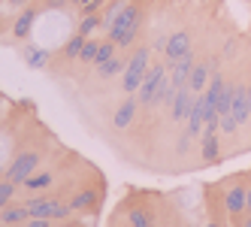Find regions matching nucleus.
Returning <instances> with one entry per match:
<instances>
[{
  "mask_svg": "<svg viewBox=\"0 0 251 227\" xmlns=\"http://www.w3.org/2000/svg\"><path fill=\"white\" fill-rule=\"evenodd\" d=\"M149 70H151V67H149V49H136L133 55H130V61H127V70H124V79H121L124 91H127V94H136Z\"/></svg>",
  "mask_w": 251,
  "mask_h": 227,
  "instance_id": "nucleus-1",
  "label": "nucleus"
},
{
  "mask_svg": "<svg viewBox=\"0 0 251 227\" xmlns=\"http://www.w3.org/2000/svg\"><path fill=\"white\" fill-rule=\"evenodd\" d=\"M25 206H27L30 218H51V221H61L73 212L70 203H61L58 197H30Z\"/></svg>",
  "mask_w": 251,
  "mask_h": 227,
  "instance_id": "nucleus-2",
  "label": "nucleus"
},
{
  "mask_svg": "<svg viewBox=\"0 0 251 227\" xmlns=\"http://www.w3.org/2000/svg\"><path fill=\"white\" fill-rule=\"evenodd\" d=\"M164 55H167V67L178 64V61H185L188 55H194V40H191V33L188 30H176L173 37L164 43Z\"/></svg>",
  "mask_w": 251,
  "mask_h": 227,
  "instance_id": "nucleus-3",
  "label": "nucleus"
},
{
  "mask_svg": "<svg viewBox=\"0 0 251 227\" xmlns=\"http://www.w3.org/2000/svg\"><path fill=\"white\" fill-rule=\"evenodd\" d=\"M37 164H40V154L37 151H22L6 170V179L15 182V185H25V179H30L37 173Z\"/></svg>",
  "mask_w": 251,
  "mask_h": 227,
  "instance_id": "nucleus-4",
  "label": "nucleus"
},
{
  "mask_svg": "<svg viewBox=\"0 0 251 227\" xmlns=\"http://www.w3.org/2000/svg\"><path fill=\"white\" fill-rule=\"evenodd\" d=\"M167 73H170L167 64H154L149 73H146V79H142L139 91H136V100L142 103V106H151V100H154V94H157V85L164 82V76H167Z\"/></svg>",
  "mask_w": 251,
  "mask_h": 227,
  "instance_id": "nucleus-5",
  "label": "nucleus"
},
{
  "mask_svg": "<svg viewBox=\"0 0 251 227\" xmlns=\"http://www.w3.org/2000/svg\"><path fill=\"white\" fill-rule=\"evenodd\" d=\"M133 25H139V6L136 3H124L121 12H118V19H115V25L109 27V40L115 43L121 33L127 30V27H133Z\"/></svg>",
  "mask_w": 251,
  "mask_h": 227,
  "instance_id": "nucleus-6",
  "label": "nucleus"
},
{
  "mask_svg": "<svg viewBox=\"0 0 251 227\" xmlns=\"http://www.w3.org/2000/svg\"><path fill=\"white\" fill-rule=\"evenodd\" d=\"M212 76H215V61H206V64H194V73H191V79H188V88H191L194 94H203V91L209 88Z\"/></svg>",
  "mask_w": 251,
  "mask_h": 227,
  "instance_id": "nucleus-7",
  "label": "nucleus"
},
{
  "mask_svg": "<svg viewBox=\"0 0 251 227\" xmlns=\"http://www.w3.org/2000/svg\"><path fill=\"white\" fill-rule=\"evenodd\" d=\"M136 109H139V100H136L133 94H127V97L118 103V109H115V115H112V125H115L118 130L130 127V125H133V118H136Z\"/></svg>",
  "mask_w": 251,
  "mask_h": 227,
  "instance_id": "nucleus-8",
  "label": "nucleus"
},
{
  "mask_svg": "<svg viewBox=\"0 0 251 227\" xmlns=\"http://www.w3.org/2000/svg\"><path fill=\"white\" fill-rule=\"evenodd\" d=\"M230 115L239 121V127L251 118V106H248V85H236V94H233V106H230Z\"/></svg>",
  "mask_w": 251,
  "mask_h": 227,
  "instance_id": "nucleus-9",
  "label": "nucleus"
},
{
  "mask_svg": "<svg viewBox=\"0 0 251 227\" xmlns=\"http://www.w3.org/2000/svg\"><path fill=\"white\" fill-rule=\"evenodd\" d=\"M194 91L191 88H178L176 91V100H173V121H188V115H191V106H194Z\"/></svg>",
  "mask_w": 251,
  "mask_h": 227,
  "instance_id": "nucleus-10",
  "label": "nucleus"
},
{
  "mask_svg": "<svg viewBox=\"0 0 251 227\" xmlns=\"http://www.w3.org/2000/svg\"><path fill=\"white\" fill-rule=\"evenodd\" d=\"M194 55H188L185 61H178V64H173L170 67V82H173V88L178 91V88H188V79H191V73H194Z\"/></svg>",
  "mask_w": 251,
  "mask_h": 227,
  "instance_id": "nucleus-11",
  "label": "nucleus"
},
{
  "mask_svg": "<svg viewBox=\"0 0 251 227\" xmlns=\"http://www.w3.org/2000/svg\"><path fill=\"white\" fill-rule=\"evenodd\" d=\"M245 191H248V188L233 185L227 194H224V209H227L233 218H242V215H245Z\"/></svg>",
  "mask_w": 251,
  "mask_h": 227,
  "instance_id": "nucleus-12",
  "label": "nucleus"
},
{
  "mask_svg": "<svg viewBox=\"0 0 251 227\" xmlns=\"http://www.w3.org/2000/svg\"><path fill=\"white\" fill-rule=\"evenodd\" d=\"M33 22H37V9H33V6H25V9L19 12V19H15V25H12V37L25 40L27 33H30V27H33Z\"/></svg>",
  "mask_w": 251,
  "mask_h": 227,
  "instance_id": "nucleus-13",
  "label": "nucleus"
},
{
  "mask_svg": "<svg viewBox=\"0 0 251 227\" xmlns=\"http://www.w3.org/2000/svg\"><path fill=\"white\" fill-rule=\"evenodd\" d=\"M22 221H30V212H27V206H6V209H0V224H22Z\"/></svg>",
  "mask_w": 251,
  "mask_h": 227,
  "instance_id": "nucleus-14",
  "label": "nucleus"
},
{
  "mask_svg": "<svg viewBox=\"0 0 251 227\" xmlns=\"http://www.w3.org/2000/svg\"><path fill=\"white\" fill-rule=\"evenodd\" d=\"M173 100H176V88H173L170 73H167L164 82L157 85V94H154V100H151V106H173Z\"/></svg>",
  "mask_w": 251,
  "mask_h": 227,
  "instance_id": "nucleus-15",
  "label": "nucleus"
},
{
  "mask_svg": "<svg viewBox=\"0 0 251 227\" xmlns=\"http://www.w3.org/2000/svg\"><path fill=\"white\" fill-rule=\"evenodd\" d=\"M124 70H127V61H124L121 55H115L112 61H106L97 67V76L100 79H112V76H124Z\"/></svg>",
  "mask_w": 251,
  "mask_h": 227,
  "instance_id": "nucleus-16",
  "label": "nucleus"
},
{
  "mask_svg": "<svg viewBox=\"0 0 251 227\" xmlns=\"http://www.w3.org/2000/svg\"><path fill=\"white\" fill-rule=\"evenodd\" d=\"M22 55H25V64H27V67H33V70H43V67L49 64V51H46V49H40V46H27Z\"/></svg>",
  "mask_w": 251,
  "mask_h": 227,
  "instance_id": "nucleus-17",
  "label": "nucleus"
},
{
  "mask_svg": "<svg viewBox=\"0 0 251 227\" xmlns=\"http://www.w3.org/2000/svg\"><path fill=\"white\" fill-rule=\"evenodd\" d=\"M200 149H203V161L206 164H215V161H218V154H221L218 151L221 149L218 146V133H203V146Z\"/></svg>",
  "mask_w": 251,
  "mask_h": 227,
  "instance_id": "nucleus-18",
  "label": "nucleus"
},
{
  "mask_svg": "<svg viewBox=\"0 0 251 227\" xmlns=\"http://www.w3.org/2000/svg\"><path fill=\"white\" fill-rule=\"evenodd\" d=\"M91 206H97V194H94L91 188L79 191V194L70 200V209H73V212H79V209H91Z\"/></svg>",
  "mask_w": 251,
  "mask_h": 227,
  "instance_id": "nucleus-19",
  "label": "nucleus"
},
{
  "mask_svg": "<svg viewBox=\"0 0 251 227\" xmlns=\"http://www.w3.org/2000/svg\"><path fill=\"white\" fill-rule=\"evenodd\" d=\"M115 51H118V46L106 37L103 43H100V49H97V58H94V67H100V64H106V61H112L115 58Z\"/></svg>",
  "mask_w": 251,
  "mask_h": 227,
  "instance_id": "nucleus-20",
  "label": "nucleus"
},
{
  "mask_svg": "<svg viewBox=\"0 0 251 227\" xmlns=\"http://www.w3.org/2000/svg\"><path fill=\"white\" fill-rule=\"evenodd\" d=\"M100 25H103L100 12H97V15H82V22H79V33H82V37H91V33H94Z\"/></svg>",
  "mask_w": 251,
  "mask_h": 227,
  "instance_id": "nucleus-21",
  "label": "nucleus"
},
{
  "mask_svg": "<svg viewBox=\"0 0 251 227\" xmlns=\"http://www.w3.org/2000/svg\"><path fill=\"white\" fill-rule=\"evenodd\" d=\"M85 40H88V37H82V33H76V37H70V43L64 46V55H67V58H79V55H82V46H85Z\"/></svg>",
  "mask_w": 251,
  "mask_h": 227,
  "instance_id": "nucleus-22",
  "label": "nucleus"
},
{
  "mask_svg": "<svg viewBox=\"0 0 251 227\" xmlns=\"http://www.w3.org/2000/svg\"><path fill=\"white\" fill-rule=\"evenodd\" d=\"M49 185H51V173H37V176L25 179V188H30V191H40V188H49Z\"/></svg>",
  "mask_w": 251,
  "mask_h": 227,
  "instance_id": "nucleus-23",
  "label": "nucleus"
},
{
  "mask_svg": "<svg viewBox=\"0 0 251 227\" xmlns=\"http://www.w3.org/2000/svg\"><path fill=\"white\" fill-rule=\"evenodd\" d=\"M12 194H15V182H9V179H0V209H6V206H9Z\"/></svg>",
  "mask_w": 251,
  "mask_h": 227,
  "instance_id": "nucleus-24",
  "label": "nucleus"
},
{
  "mask_svg": "<svg viewBox=\"0 0 251 227\" xmlns=\"http://www.w3.org/2000/svg\"><path fill=\"white\" fill-rule=\"evenodd\" d=\"M97 49H100V43H97V40H85L79 61H85V64H94V58H97Z\"/></svg>",
  "mask_w": 251,
  "mask_h": 227,
  "instance_id": "nucleus-25",
  "label": "nucleus"
},
{
  "mask_svg": "<svg viewBox=\"0 0 251 227\" xmlns=\"http://www.w3.org/2000/svg\"><path fill=\"white\" fill-rule=\"evenodd\" d=\"M130 227H151V215L146 209H130Z\"/></svg>",
  "mask_w": 251,
  "mask_h": 227,
  "instance_id": "nucleus-26",
  "label": "nucleus"
},
{
  "mask_svg": "<svg viewBox=\"0 0 251 227\" xmlns=\"http://www.w3.org/2000/svg\"><path fill=\"white\" fill-rule=\"evenodd\" d=\"M121 6H124V0H109V9H106V15H103V25H106V27H112V25H115Z\"/></svg>",
  "mask_w": 251,
  "mask_h": 227,
  "instance_id": "nucleus-27",
  "label": "nucleus"
},
{
  "mask_svg": "<svg viewBox=\"0 0 251 227\" xmlns=\"http://www.w3.org/2000/svg\"><path fill=\"white\" fill-rule=\"evenodd\" d=\"M236 130H239V121L233 118L230 112H224L221 121H218V133H236Z\"/></svg>",
  "mask_w": 251,
  "mask_h": 227,
  "instance_id": "nucleus-28",
  "label": "nucleus"
},
{
  "mask_svg": "<svg viewBox=\"0 0 251 227\" xmlns=\"http://www.w3.org/2000/svg\"><path fill=\"white\" fill-rule=\"evenodd\" d=\"M103 6H106V0H88V3L82 6V15H97Z\"/></svg>",
  "mask_w": 251,
  "mask_h": 227,
  "instance_id": "nucleus-29",
  "label": "nucleus"
},
{
  "mask_svg": "<svg viewBox=\"0 0 251 227\" xmlns=\"http://www.w3.org/2000/svg\"><path fill=\"white\" fill-rule=\"evenodd\" d=\"M191 139H194V136H191L188 130H182V136H178V143H176V151H178V154H185L188 146H191Z\"/></svg>",
  "mask_w": 251,
  "mask_h": 227,
  "instance_id": "nucleus-30",
  "label": "nucleus"
},
{
  "mask_svg": "<svg viewBox=\"0 0 251 227\" xmlns=\"http://www.w3.org/2000/svg\"><path fill=\"white\" fill-rule=\"evenodd\" d=\"M27 227H51V218H30Z\"/></svg>",
  "mask_w": 251,
  "mask_h": 227,
  "instance_id": "nucleus-31",
  "label": "nucleus"
},
{
  "mask_svg": "<svg viewBox=\"0 0 251 227\" xmlns=\"http://www.w3.org/2000/svg\"><path fill=\"white\" fill-rule=\"evenodd\" d=\"M64 3H70V0H46L49 9H58V6H64Z\"/></svg>",
  "mask_w": 251,
  "mask_h": 227,
  "instance_id": "nucleus-32",
  "label": "nucleus"
},
{
  "mask_svg": "<svg viewBox=\"0 0 251 227\" xmlns=\"http://www.w3.org/2000/svg\"><path fill=\"white\" fill-rule=\"evenodd\" d=\"M245 212H248V215H251V188H248V191H245Z\"/></svg>",
  "mask_w": 251,
  "mask_h": 227,
  "instance_id": "nucleus-33",
  "label": "nucleus"
},
{
  "mask_svg": "<svg viewBox=\"0 0 251 227\" xmlns=\"http://www.w3.org/2000/svg\"><path fill=\"white\" fill-rule=\"evenodd\" d=\"M6 3H9V6H25L27 0H6Z\"/></svg>",
  "mask_w": 251,
  "mask_h": 227,
  "instance_id": "nucleus-34",
  "label": "nucleus"
},
{
  "mask_svg": "<svg viewBox=\"0 0 251 227\" xmlns=\"http://www.w3.org/2000/svg\"><path fill=\"white\" fill-rule=\"evenodd\" d=\"M70 3H73V6H79V9H82V6L88 3V0H70Z\"/></svg>",
  "mask_w": 251,
  "mask_h": 227,
  "instance_id": "nucleus-35",
  "label": "nucleus"
},
{
  "mask_svg": "<svg viewBox=\"0 0 251 227\" xmlns=\"http://www.w3.org/2000/svg\"><path fill=\"white\" fill-rule=\"evenodd\" d=\"M242 227H251V215H248V218H245V221H242Z\"/></svg>",
  "mask_w": 251,
  "mask_h": 227,
  "instance_id": "nucleus-36",
  "label": "nucleus"
},
{
  "mask_svg": "<svg viewBox=\"0 0 251 227\" xmlns=\"http://www.w3.org/2000/svg\"><path fill=\"white\" fill-rule=\"evenodd\" d=\"M206 227H218V224H215V221H212V224H206Z\"/></svg>",
  "mask_w": 251,
  "mask_h": 227,
  "instance_id": "nucleus-37",
  "label": "nucleus"
},
{
  "mask_svg": "<svg viewBox=\"0 0 251 227\" xmlns=\"http://www.w3.org/2000/svg\"><path fill=\"white\" fill-rule=\"evenodd\" d=\"M0 176H6V170H0Z\"/></svg>",
  "mask_w": 251,
  "mask_h": 227,
  "instance_id": "nucleus-38",
  "label": "nucleus"
},
{
  "mask_svg": "<svg viewBox=\"0 0 251 227\" xmlns=\"http://www.w3.org/2000/svg\"><path fill=\"white\" fill-rule=\"evenodd\" d=\"M3 227H6V224H3ZM12 227H19V224H12Z\"/></svg>",
  "mask_w": 251,
  "mask_h": 227,
  "instance_id": "nucleus-39",
  "label": "nucleus"
}]
</instances>
